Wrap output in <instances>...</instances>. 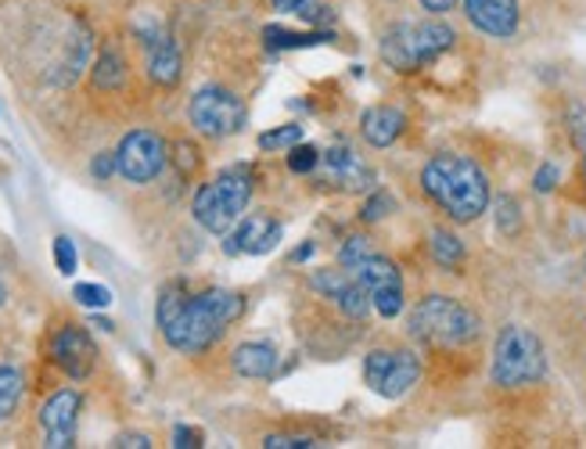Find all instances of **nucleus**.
Here are the masks:
<instances>
[{
  "instance_id": "ea45409f",
  "label": "nucleus",
  "mask_w": 586,
  "mask_h": 449,
  "mask_svg": "<svg viewBox=\"0 0 586 449\" xmlns=\"http://www.w3.org/2000/svg\"><path fill=\"white\" fill-rule=\"evenodd\" d=\"M309 256H314V245H303V248L292 252V262H306Z\"/></svg>"
},
{
  "instance_id": "393cba45",
  "label": "nucleus",
  "mask_w": 586,
  "mask_h": 449,
  "mask_svg": "<svg viewBox=\"0 0 586 449\" xmlns=\"http://www.w3.org/2000/svg\"><path fill=\"white\" fill-rule=\"evenodd\" d=\"M298 141H303V126L298 123H289L281 126V130H267L259 137V147L263 152H281V147H295Z\"/></svg>"
},
{
  "instance_id": "1a4fd4ad",
  "label": "nucleus",
  "mask_w": 586,
  "mask_h": 449,
  "mask_svg": "<svg viewBox=\"0 0 586 449\" xmlns=\"http://www.w3.org/2000/svg\"><path fill=\"white\" fill-rule=\"evenodd\" d=\"M166 141L152 130L126 133L116 147V169L130 183H152L166 169Z\"/></svg>"
},
{
  "instance_id": "72a5a7b5",
  "label": "nucleus",
  "mask_w": 586,
  "mask_h": 449,
  "mask_svg": "<svg viewBox=\"0 0 586 449\" xmlns=\"http://www.w3.org/2000/svg\"><path fill=\"white\" fill-rule=\"evenodd\" d=\"M263 446L267 449H309L314 439H309V435H267Z\"/></svg>"
},
{
  "instance_id": "473e14b6",
  "label": "nucleus",
  "mask_w": 586,
  "mask_h": 449,
  "mask_svg": "<svg viewBox=\"0 0 586 449\" xmlns=\"http://www.w3.org/2000/svg\"><path fill=\"white\" fill-rule=\"evenodd\" d=\"M320 166V147L314 144H295L289 155V169L292 172H314Z\"/></svg>"
},
{
  "instance_id": "39448f33",
  "label": "nucleus",
  "mask_w": 586,
  "mask_h": 449,
  "mask_svg": "<svg viewBox=\"0 0 586 449\" xmlns=\"http://www.w3.org/2000/svg\"><path fill=\"white\" fill-rule=\"evenodd\" d=\"M547 374V352L533 331L522 324H508L493 345V367L489 377L497 388H525L544 382Z\"/></svg>"
},
{
  "instance_id": "b1692460",
  "label": "nucleus",
  "mask_w": 586,
  "mask_h": 449,
  "mask_svg": "<svg viewBox=\"0 0 586 449\" xmlns=\"http://www.w3.org/2000/svg\"><path fill=\"white\" fill-rule=\"evenodd\" d=\"M22 402V374L15 367H0V424L18 410Z\"/></svg>"
},
{
  "instance_id": "9d476101",
  "label": "nucleus",
  "mask_w": 586,
  "mask_h": 449,
  "mask_svg": "<svg viewBox=\"0 0 586 449\" xmlns=\"http://www.w3.org/2000/svg\"><path fill=\"white\" fill-rule=\"evenodd\" d=\"M356 273L364 284H367V292H371V303L378 309V317H385V320H396L399 313H404V278H399V267L393 259H385V256H367L360 267L349 270Z\"/></svg>"
},
{
  "instance_id": "4be33fe9",
  "label": "nucleus",
  "mask_w": 586,
  "mask_h": 449,
  "mask_svg": "<svg viewBox=\"0 0 586 449\" xmlns=\"http://www.w3.org/2000/svg\"><path fill=\"white\" fill-rule=\"evenodd\" d=\"M273 8L284 11V15L309 22V26H328V22L335 18V11L328 4H320V0H273Z\"/></svg>"
},
{
  "instance_id": "9b49d317",
  "label": "nucleus",
  "mask_w": 586,
  "mask_h": 449,
  "mask_svg": "<svg viewBox=\"0 0 586 449\" xmlns=\"http://www.w3.org/2000/svg\"><path fill=\"white\" fill-rule=\"evenodd\" d=\"M51 360L59 363L68 377L84 382L98 363V345L90 342V335L79 324H65L54 331V338H51Z\"/></svg>"
},
{
  "instance_id": "20e7f679",
  "label": "nucleus",
  "mask_w": 586,
  "mask_h": 449,
  "mask_svg": "<svg viewBox=\"0 0 586 449\" xmlns=\"http://www.w3.org/2000/svg\"><path fill=\"white\" fill-rule=\"evenodd\" d=\"M457 33L440 18H424V22H396L393 29H385L382 43V62L396 73H418V68L432 65L435 57H443L454 48Z\"/></svg>"
},
{
  "instance_id": "5701e85b",
  "label": "nucleus",
  "mask_w": 586,
  "mask_h": 449,
  "mask_svg": "<svg viewBox=\"0 0 586 449\" xmlns=\"http://www.w3.org/2000/svg\"><path fill=\"white\" fill-rule=\"evenodd\" d=\"M267 43L270 48H278V51H295V48H314V43H324V40H331V33H289V29H281V26H270L267 33Z\"/></svg>"
},
{
  "instance_id": "f3484780",
  "label": "nucleus",
  "mask_w": 586,
  "mask_h": 449,
  "mask_svg": "<svg viewBox=\"0 0 586 449\" xmlns=\"http://www.w3.org/2000/svg\"><path fill=\"white\" fill-rule=\"evenodd\" d=\"M407 130V115L393 108V105H378V108H367L364 119H360V133L364 141L371 147H388L396 144L399 137Z\"/></svg>"
},
{
  "instance_id": "2f4dec72",
  "label": "nucleus",
  "mask_w": 586,
  "mask_h": 449,
  "mask_svg": "<svg viewBox=\"0 0 586 449\" xmlns=\"http://www.w3.org/2000/svg\"><path fill=\"white\" fill-rule=\"evenodd\" d=\"M497 227L504 230V234H519L522 227V209L514 198H497Z\"/></svg>"
},
{
  "instance_id": "412c9836",
  "label": "nucleus",
  "mask_w": 586,
  "mask_h": 449,
  "mask_svg": "<svg viewBox=\"0 0 586 449\" xmlns=\"http://www.w3.org/2000/svg\"><path fill=\"white\" fill-rule=\"evenodd\" d=\"M335 303H339V309L349 320H367V313H371V306H374L371 303V292H367V284L356 278V273H353V281L335 295Z\"/></svg>"
},
{
  "instance_id": "ddd939ff",
  "label": "nucleus",
  "mask_w": 586,
  "mask_h": 449,
  "mask_svg": "<svg viewBox=\"0 0 586 449\" xmlns=\"http://www.w3.org/2000/svg\"><path fill=\"white\" fill-rule=\"evenodd\" d=\"M464 15L479 33L493 40H508L519 33L522 11L519 0H464Z\"/></svg>"
},
{
  "instance_id": "f704fd0d",
  "label": "nucleus",
  "mask_w": 586,
  "mask_h": 449,
  "mask_svg": "<svg viewBox=\"0 0 586 449\" xmlns=\"http://www.w3.org/2000/svg\"><path fill=\"white\" fill-rule=\"evenodd\" d=\"M533 188H536L539 194H547V191H555V188H558V166H555V163H547V166H539V172H536V180H533Z\"/></svg>"
},
{
  "instance_id": "423d86ee",
  "label": "nucleus",
  "mask_w": 586,
  "mask_h": 449,
  "mask_svg": "<svg viewBox=\"0 0 586 449\" xmlns=\"http://www.w3.org/2000/svg\"><path fill=\"white\" fill-rule=\"evenodd\" d=\"M249 198H252V177L245 169H224L220 177H213L209 183H202L199 194H194V220H199L209 234H227L238 220L241 213L249 209Z\"/></svg>"
},
{
  "instance_id": "f03ea898",
  "label": "nucleus",
  "mask_w": 586,
  "mask_h": 449,
  "mask_svg": "<svg viewBox=\"0 0 586 449\" xmlns=\"http://www.w3.org/2000/svg\"><path fill=\"white\" fill-rule=\"evenodd\" d=\"M421 188L454 223H471L489 209L486 172L464 155H432L421 169Z\"/></svg>"
},
{
  "instance_id": "4c0bfd02",
  "label": "nucleus",
  "mask_w": 586,
  "mask_h": 449,
  "mask_svg": "<svg viewBox=\"0 0 586 449\" xmlns=\"http://www.w3.org/2000/svg\"><path fill=\"white\" fill-rule=\"evenodd\" d=\"M424 11H432V15H446V11L457 8V0H421Z\"/></svg>"
},
{
  "instance_id": "2eb2a0df",
  "label": "nucleus",
  "mask_w": 586,
  "mask_h": 449,
  "mask_svg": "<svg viewBox=\"0 0 586 449\" xmlns=\"http://www.w3.org/2000/svg\"><path fill=\"white\" fill-rule=\"evenodd\" d=\"M281 223L270 216H249L245 223L234 230V238L227 241V252H245V256H267L270 248H278Z\"/></svg>"
},
{
  "instance_id": "6e6552de",
  "label": "nucleus",
  "mask_w": 586,
  "mask_h": 449,
  "mask_svg": "<svg viewBox=\"0 0 586 449\" xmlns=\"http://www.w3.org/2000/svg\"><path fill=\"white\" fill-rule=\"evenodd\" d=\"M191 126L205 137H231L238 133L241 126H245V105H241V98H234L231 90L224 87H202L199 94L191 98Z\"/></svg>"
},
{
  "instance_id": "58836bf2",
  "label": "nucleus",
  "mask_w": 586,
  "mask_h": 449,
  "mask_svg": "<svg viewBox=\"0 0 586 449\" xmlns=\"http://www.w3.org/2000/svg\"><path fill=\"white\" fill-rule=\"evenodd\" d=\"M116 446H137V449H148V446H152V439H148V435H119Z\"/></svg>"
},
{
  "instance_id": "bb28decb",
  "label": "nucleus",
  "mask_w": 586,
  "mask_h": 449,
  "mask_svg": "<svg viewBox=\"0 0 586 449\" xmlns=\"http://www.w3.org/2000/svg\"><path fill=\"white\" fill-rule=\"evenodd\" d=\"M367 256H374L371 241H367L364 234H353V238H346V245H342L339 262H342V267H346V270H356Z\"/></svg>"
},
{
  "instance_id": "f257e3e1",
  "label": "nucleus",
  "mask_w": 586,
  "mask_h": 449,
  "mask_svg": "<svg viewBox=\"0 0 586 449\" xmlns=\"http://www.w3.org/2000/svg\"><path fill=\"white\" fill-rule=\"evenodd\" d=\"M241 313H245V298L227 287L188 295L174 284L158 298V328L177 352H205Z\"/></svg>"
},
{
  "instance_id": "a211bd4d",
  "label": "nucleus",
  "mask_w": 586,
  "mask_h": 449,
  "mask_svg": "<svg viewBox=\"0 0 586 449\" xmlns=\"http://www.w3.org/2000/svg\"><path fill=\"white\" fill-rule=\"evenodd\" d=\"M180 73H183V57H180L174 40L163 37L158 43H152V48H148V76H152V84L174 87L177 79H180Z\"/></svg>"
},
{
  "instance_id": "7c9ffc66",
  "label": "nucleus",
  "mask_w": 586,
  "mask_h": 449,
  "mask_svg": "<svg viewBox=\"0 0 586 449\" xmlns=\"http://www.w3.org/2000/svg\"><path fill=\"white\" fill-rule=\"evenodd\" d=\"M76 245H73V238H54V267H59V273H65V278H73L76 273Z\"/></svg>"
},
{
  "instance_id": "c756f323",
  "label": "nucleus",
  "mask_w": 586,
  "mask_h": 449,
  "mask_svg": "<svg viewBox=\"0 0 586 449\" xmlns=\"http://www.w3.org/2000/svg\"><path fill=\"white\" fill-rule=\"evenodd\" d=\"M393 205H396V202H393V194L374 191L371 198H367V202L360 205V220H364V223H378L385 213H393Z\"/></svg>"
},
{
  "instance_id": "cd10ccee",
  "label": "nucleus",
  "mask_w": 586,
  "mask_h": 449,
  "mask_svg": "<svg viewBox=\"0 0 586 449\" xmlns=\"http://www.w3.org/2000/svg\"><path fill=\"white\" fill-rule=\"evenodd\" d=\"M349 281H353V273L342 267V270H320V273H314V281H309V284H314L317 292H324L328 298H335Z\"/></svg>"
},
{
  "instance_id": "c9c22d12",
  "label": "nucleus",
  "mask_w": 586,
  "mask_h": 449,
  "mask_svg": "<svg viewBox=\"0 0 586 449\" xmlns=\"http://www.w3.org/2000/svg\"><path fill=\"white\" fill-rule=\"evenodd\" d=\"M90 172H94L98 180H109L112 172H119V169H116V152H101V155L94 158V166H90Z\"/></svg>"
},
{
  "instance_id": "dca6fc26",
  "label": "nucleus",
  "mask_w": 586,
  "mask_h": 449,
  "mask_svg": "<svg viewBox=\"0 0 586 449\" xmlns=\"http://www.w3.org/2000/svg\"><path fill=\"white\" fill-rule=\"evenodd\" d=\"M234 371L241 377H252V382H267V377L278 374L281 352L273 342H241L234 356H231Z\"/></svg>"
},
{
  "instance_id": "7ed1b4c3",
  "label": "nucleus",
  "mask_w": 586,
  "mask_h": 449,
  "mask_svg": "<svg viewBox=\"0 0 586 449\" xmlns=\"http://www.w3.org/2000/svg\"><path fill=\"white\" fill-rule=\"evenodd\" d=\"M410 338H418L432 349H461L482 335V320L475 309H468L461 298L429 295L410 309L407 317Z\"/></svg>"
},
{
  "instance_id": "e433bc0d",
  "label": "nucleus",
  "mask_w": 586,
  "mask_h": 449,
  "mask_svg": "<svg viewBox=\"0 0 586 449\" xmlns=\"http://www.w3.org/2000/svg\"><path fill=\"white\" fill-rule=\"evenodd\" d=\"M174 446L177 449H194V446H202V432H194V428H180L174 432Z\"/></svg>"
},
{
  "instance_id": "f8f14e48",
  "label": "nucleus",
  "mask_w": 586,
  "mask_h": 449,
  "mask_svg": "<svg viewBox=\"0 0 586 449\" xmlns=\"http://www.w3.org/2000/svg\"><path fill=\"white\" fill-rule=\"evenodd\" d=\"M76 418H79V393L76 388H62L40 407V428H43V446L65 449L76 446Z\"/></svg>"
},
{
  "instance_id": "0eeeda50",
  "label": "nucleus",
  "mask_w": 586,
  "mask_h": 449,
  "mask_svg": "<svg viewBox=\"0 0 586 449\" xmlns=\"http://www.w3.org/2000/svg\"><path fill=\"white\" fill-rule=\"evenodd\" d=\"M421 377V360L410 349H371L364 356V382L385 399L407 396Z\"/></svg>"
},
{
  "instance_id": "c85d7f7f",
  "label": "nucleus",
  "mask_w": 586,
  "mask_h": 449,
  "mask_svg": "<svg viewBox=\"0 0 586 449\" xmlns=\"http://www.w3.org/2000/svg\"><path fill=\"white\" fill-rule=\"evenodd\" d=\"M73 298L79 306H87V309H105L112 303V292L105 284H76L73 287Z\"/></svg>"
},
{
  "instance_id": "a19ab883",
  "label": "nucleus",
  "mask_w": 586,
  "mask_h": 449,
  "mask_svg": "<svg viewBox=\"0 0 586 449\" xmlns=\"http://www.w3.org/2000/svg\"><path fill=\"white\" fill-rule=\"evenodd\" d=\"M4 298H8V292H4V284H0V303H4Z\"/></svg>"
},
{
  "instance_id": "4468645a",
  "label": "nucleus",
  "mask_w": 586,
  "mask_h": 449,
  "mask_svg": "<svg viewBox=\"0 0 586 449\" xmlns=\"http://www.w3.org/2000/svg\"><path fill=\"white\" fill-rule=\"evenodd\" d=\"M320 166H324V180L342 191H367L374 183L371 169L364 166V158L349 144H335L331 152H324L320 155Z\"/></svg>"
},
{
  "instance_id": "aec40b11",
  "label": "nucleus",
  "mask_w": 586,
  "mask_h": 449,
  "mask_svg": "<svg viewBox=\"0 0 586 449\" xmlns=\"http://www.w3.org/2000/svg\"><path fill=\"white\" fill-rule=\"evenodd\" d=\"M126 84V57L116 48H105L94 65V87L98 90H119Z\"/></svg>"
},
{
  "instance_id": "6ab92c4d",
  "label": "nucleus",
  "mask_w": 586,
  "mask_h": 449,
  "mask_svg": "<svg viewBox=\"0 0 586 449\" xmlns=\"http://www.w3.org/2000/svg\"><path fill=\"white\" fill-rule=\"evenodd\" d=\"M429 248H432L435 267H443V270H461L464 267V245H461V238L450 234V230H432Z\"/></svg>"
},
{
  "instance_id": "a878e982",
  "label": "nucleus",
  "mask_w": 586,
  "mask_h": 449,
  "mask_svg": "<svg viewBox=\"0 0 586 449\" xmlns=\"http://www.w3.org/2000/svg\"><path fill=\"white\" fill-rule=\"evenodd\" d=\"M565 123H569V137H572V144H576V152H579V166H583V177H586V105H572L569 115H565Z\"/></svg>"
}]
</instances>
